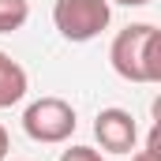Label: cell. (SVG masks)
Returning <instances> with one entry per match:
<instances>
[{
    "label": "cell",
    "mask_w": 161,
    "mask_h": 161,
    "mask_svg": "<svg viewBox=\"0 0 161 161\" xmlns=\"http://www.w3.org/2000/svg\"><path fill=\"white\" fill-rule=\"evenodd\" d=\"M30 19V0H0V34L23 30Z\"/></svg>",
    "instance_id": "6"
},
{
    "label": "cell",
    "mask_w": 161,
    "mask_h": 161,
    "mask_svg": "<svg viewBox=\"0 0 161 161\" xmlns=\"http://www.w3.org/2000/svg\"><path fill=\"white\" fill-rule=\"evenodd\" d=\"M131 161H161V154H158V127L146 135V146L131 154Z\"/></svg>",
    "instance_id": "8"
},
{
    "label": "cell",
    "mask_w": 161,
    "mask_h": 161,
    "mask_svg": "<svg viewBox=\"0 0 161 161\" xmlns=\"http://www.w3.org/2000/svg\"><path fill=\"white\" fill-rule=\"evenodd\" d=\"M109 64L127 82H161V30L154 23H131L109 45Z\"/></svg>",
    "instance_id": "1"
},
{
    "label": "cell",
    "mask_w": 161,
    "mask_h": 161,
    "mask_svg": "<svg viewBox=\"0 0 161 161\" xmlns=\"http://www.w3.org/2000/svg\"><path fill=\"white\" fill-rule=\"evenodd\" d=\"M94 139L101 142L105 154H131L139 142V124L127 109H101L94 116Z\"/></svg>",
    "instance_id": "4"
},
{
    "label": "cell",
    "mask_w": 161,
    "mask_h": 161,
    "mask_svg": "<svg viewBox=\"0 0 161 161\" xmlns=\"http://www.w3.org/2000/svg\"><path fill=\"white\" fill-rule=\"evenodd\" d=\"M109 4H124V8H146L150 0H109Z\"/></svg>",
    "instance_id": "10"
},
{
    "label": "cell",
    "mask_w": 161,
    "mask_h": 161,
    "mask_svg": "<svg viewBox=\"0 0 161 161\" xmlns=\"http://www.w3.org/2000/svg\"><path fill=\"white\" fill-rule=\"evenodd\" d=\"M113 8L109 0H56L53 4V26L68 41H94L101 30H109Z\"/></svg>",
    "instance_id": "3"
},
{
    "label": "cell",
    "mask_w": 161,
    "mask_h": 161,
    "mask_svg": "<svg viewBox=\"0 0 161 161\" xmlns=\"http://www.w3.org/2000/svg\"><path fill=\"white\" fill-rule=\"evenodd\" d=\"M30 90V75L19 60H11L8 53H0V109H11L26 97Z\"/></svg>",
    "instance_id": "5"
},
{
    "label": "cell",
    "mask_w": 161,
    "mask_h": 161,
    "mask_svg": "<svg viewBox=\"0 0 161 161\" xmlns=\"http://www.w3.org/2000/svg\"><path fill=\"white\" fill-rule=\"evenodd\" d=\"M75 109L64 97H38L23 113V131L41 146H60L75 135Z\"/></svg>",
    "instance_id": "2"
},
{
    "label": "cell",
    "mask_w": 161,
    "mask_h": 161,
    "mask_svg": "<svg viewBox=\"0 0 161 161\" xmlns=\"http://www.w3.org/2000/svg\"><path fill=\"white\" fill-rule=\"evenodd\" d=\"M8 150H11V139H8V127L0 124V161L8 158Z\"/></svg>",
    "instance_id": "9"
},
{
    "label": "cell",
    "mask_w": 161,
    "mask_h": 161,
    "mask_svg": "<svg viewBox=\"0 0 161 161\" xmlns=\"http://www.w3.org/2000/svg\"><path fill=\"white\" fill-rule=\"evenodd\" d=\"M60 161H105L101 158V150H94V146H68Z\"/></svg>",
    "instance_id": "7"
}]
</instances>
